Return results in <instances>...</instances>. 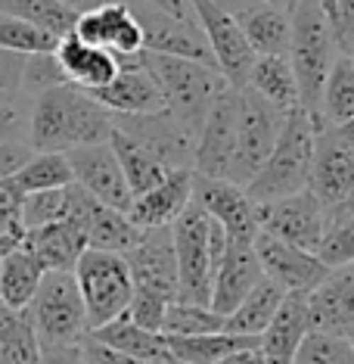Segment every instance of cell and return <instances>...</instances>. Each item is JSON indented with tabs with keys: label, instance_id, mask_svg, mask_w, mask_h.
Wrapping results in <instances>:
<instances>
[{
	"label": "cell",
	"instance_id": "cell-1",
	"mask_svg": "<svg viewBox=\"0 0 354 364\" xmlns=\"http://www.w3.org/2000/svg\"><path fill=\"white\" fill-rule=\"evenodd\" d=\"M109 134L112 112L75 85L50 87L31 103L28 146L35 153H69L78 146L106 144Z\"/></svg>",
	"mask_w": 354,
	"mask_h": 364
},
{
	"label": "cell",
	"instance_id": "cell-2",
	"mask_svg": "<svg viewBox=\"0 0 354 364\" xmlns=\"http://www.w3.org/2000/svg\"><path fill=\"white\" fill-rule=\"evenodd\" d=\"M339 56L342 50L336 44L323 10H320V0H299L289 13V53H286V60L292 65L295 87H299V106L311 115L314 125L320 109V90H323V81Z\"/></svg>",
	"mask_w": 354,
	"mask_h": 364
},
{
	"label": "cell",
	"instance_id": "cell-3",
	"mask_svg": "<svg viewBox=\"0 0 354 364\" xmlns=\"http://www.w3.org/2000/svg\"><path fill=\"white\" fill-rule=\"evenodd\" d=\"M171 243L177 262V299L209 305L215 268L227 250L224 228L190 200L171 225Z\"/></svg>",
	"mask_w": 354,
	"mask_h": 364
},
{
	"label": "cell",
	"instance_id": "cell-4",
	"mask_svg": "<svg viewBox=\"0 0 354 364\" xmlns=\"http://www.w3.org/2000/svg\"><path fill=\"white\" fill-rule=\"evenodd\" d=\"M140 63L150 72V78L159 87L165 109H168L180 125H187L193 134H199L205 115L218 94L227 87L221 72L209 63L184 60V56H165V53H140Z\"/></svg>",
	"mask_w": 354,
	"mask_h": 364
},
{
	"label": "cell",
	"instance_id": "cell-5",
	"mask_svg": "<svg viewBox=\"0 0 354 364\" xmlns=\"http://www.w3.org/2000/svg\"><path fill=\"white\" fill-rule=\"evenodd\" d=\"M314 140H317V125L311 122V115L302 106L286 112L274 150H270L265 165L258 168V175L245 184L249 200L270 203V200H280V196L308 190L311 162H314Z\"/></svg>",
	"mask_w": 354,
	"mask_h": 364
},
{
	"label": "cell",
	"instance_id": "cell-6",
	"mask_svg": "<svg viewBox=\"0 0 354 364\" xmlns=\"http://www.w3.org/2000/svg\"><path fill=\"white\" fill-rule=\"evenodd\" d=\"M26 311L31 318L40 349L81 346L90 333L87 311L72 271H44Z\"/></svg>",
	"mask_w": 354,
	"mask_h": 364
},
{
	"label": "cell",
	"instance_id": "cell-7",
	"mask_svg": "<svg viewBox=\"0 0 354 364\" xmlns=\"http://www.w3.org/2000/svg\"><path fill=\"white\" fill-rule=\"evenodd\" d=\"M72 274H75L90 330L109 324V321H115L118 314L128 311L134 284H131V271H128L125 255L84 250Z\"/></svg>",
	"mask_w": 354,
	"mask_h": 364
},
{
	"label": "cell",
	"instance_id": "cell-8",
	"mask_svg": "<svg viewBox=\"0 0 354 364\" xmlns=\"http://www.w3.org/2000/svg\"><path fill=\"white\" fill-rule=\"evenodd\" d=\"M286 112L261 100L249 87L236 90V150H233V165H230L227 181L245 187L258 175V168L274 150L280 128H283Z\"/></svg>",
	"mask_w": 354,
	"mask_h": 364
},
{
	"label": "cell",
	"instance_id": "cell-9",
	"mask_svg": "<svg viewBox=\"0 0 354 364\" xmlns=\"http://www.w3.org/2000/svg\"><path fill=\"white\" fill-rule=\"evenodd\" d=\"M255 221H258L261 234L277 237L308 252H317L326 228L323 209L311 190H299V193L280 196L270 203H255Z\"/></svg>",
	"mask_w": 354,
	"mask_h": 364
},
{
	"label": "cell",
	"instance_id": "cell-10",
	"mask_svg": "<svg viewBox=\"0 0 354 364\" xmlns=\"http://www.w3.org/2000/svg\"><path fill=\"white\" fill-rule=\"evenodd\" d=\"M308 190L317 196L326 221L354 209V153L329 128H317Z\"/></svg>",
	"mask_w": 354,
	"mask_h": 364
},
{
	"label": "cell",
	"instance_id": "cell-11",
	"mask_svg": "<svg viewBox=\"0 0 354 364\" xmlns=\"http://www.w3.org/2000/svg\"><path fill=\"white\" fill-rule=\"evenodd\" d=\"M193 4H196V22H199V28L205 35V44H209L221 78L233 90L245 87L252 63H255V50L249 47V41H245L240 22L227 10H221L218 4H211V0H193Z\"/></svg>",
	"mask_w": 354,
	"mask_h": 364
},
{
	"label": "cell",
	"instance_id": "cell-12",
	"mask_svg": "<svg viewBox=\"0 0 354 364\" xmlns=\"http://www.w3.org/2000/svg\"><path fill=\"white\" fill-rule=\"evenodd\" d=\"M112 128L128 134L146 153H153L168 171L193 168L196 134L187 125H180L168 109L146 112V115H112Z\"/></svg>",
	"mask_w": 354,
	"mask_h": 364
},
{
	"label": "cell",
	"instance_id": "cell-13",
	"mask_svg": "<svg viewBox=\"0 0 354 364\" xmlns=\"http://www.w3.org/2000/svg\"><path fill=\"white\" fill-rule=\"evenodd\" d=\"M131 284L137 293L159 296L165 302H177V262L171 228H146L140 243L125 255Z\"/></svg>",
	"mask_w": 354,
	"mask_h": 364
},
{
	"label": "cell",
	"instance_id": "cell-14",
	"mask_svg": "<svg viewBox=\"0 0 354 364\" xmlns=\"http://www.w3.org/2000/svg\"><path fill=\"white\" fill-rule=\"evenodd\" d=\"M236 150V90L224 87L218 100L211 103L193 150V171L202 178H224L230 175Z\"/></svg>",
	"mask_w": 354,
	"mask_h": 364
},
{
	"label": "cell",
	"instance_id": "cell-15",
	"mask_svg": "<svg viewBox=\"0 0 354 364\" xmlns=\"http://www.w3.org/2000/svg\"><path fill=\"white\" fill-rule=\"evenodd\" d=\"M196 175V171H193ZM193 203L215 218L227 234V243H252L258 234V221H255V203L249 200L245 187L233 184L224 178H193Z\"/></svg>",
	"mask_w": 354,
	"mask_h": 364
},
{
	"label": "cell",
	"instance_id": "cell-16",
	"mask_svg": "<svg viewBox=\"0 0 354 364\" xmlns=\"http://www.w3.org/2000/svg\"><path fill=\"white\" fill-rule=\"evenodd\" d=\"M252 250L258 255V264H261V271H265V277L270 284H277L283 293L308 296L329 271L326 264L317 259V252L289 246L277 237L261 234V230L252 240Z\"/></svg>",
	"mask_w": 354,
	"mask_h": 364
},
{
	"label": "cell",
	"instance_id": "cell-17",
	"mask_svg": "<svg viewBox=\"0 0 354 364\" xmlns=\"http://www.w3.org/2000/svg\"><path fill=\"white\" fill-rule=\"evenodd\" d=\"M65 159L72 165L75 184L81 190H87L100 205H109V209H118V212L131 209L134 193H131L125 175H121V165L115 159L109 140L106 144H90V146L69 150Z\"/></svg>",
	"mask_w": 354,
	"mask_h": 364
},
{
	"label": "cell",
	"instance_id": "cell-18",
	"mask_svg": "<svg viewBox=\"0 0 354 364\" xmlns=\"http://www.w3.org/2000/svg\"><path fill=\"white\" fill-rule=\"evenodd\" d=\"M72 35L90 47L112 50L115 56L143 53L140 26H137L134 13H131V6L121 4V0H109V4H100V6H94V10L78 13L75 26H72Z\"/></svg>",
	"mask_w": 354,
	"mask_h": 364
},
{
	"label": "cell",
	"instance_id": "cell-19",
	"mask_svg": "<svg viewBox=\"0 0 354 364\" xmlns=\"http://www.w3.org/2000/svg\"><path fill=\"white\" fill-rule=\"evenodd\" d=\"M128 6H131V13H134V19L140 26V35H143V50L165 53V56H184V60L215 65L199 22L175 19V16L146 10V6H137V4H128Z\"/></svg>",
	"mask_w": 354,
	"mask_h": 364
},
{
	"label": "cell",
	"instance_id": "cell-20",
	"mask_svg": "<svg viewBox=\"0 0 354 364\" xmlns=\"http://www.w3.org/2000/svg\"><path fill=\"white\" fill-rule=\"evenodd\" d=\"M94 97L100 106H106L112 115H146V112H162L165 100L150 78V72L143 69L137 56H118V75L109 85L94 90Z\"/></svg>",
	"mask_w": 354,
	"mask_h": 364
},
{
	"label": "cell",
	"instance_id": "cell-21",
	"mask_svg": "<svg viewBox=\"0 0 354 364\" xmlns=\"http://www.w3.org/2000/svg\"><path fill=\"white\" fill-rule=\"evenodd\" d=\"M261 280H265V271H261L252 243H227V250L215 268V280H211L209 309L227 318Z\"/></svg>",
	"mask_w": 354,
	"mask_h": 364
},
{
	"label": "cell",
	"instance_id": "cell-22",
	"mask_svg": "<svg viewBox=\"0 0 354 364\" xmlns=\"http://www.w3.org/2000/svg\"><path fill=\"white\" fill-rule=\"evenodd\" d=\"M193 168H171L159 184L146 193L134 196L128 209V218L137 228H171L175 218L190 205L193 200Z\"/></svg>",
	"mask_w": 354,
	"mask_h": 364
},
{
	"label": "cell",
	"instance_id": "cell-23",
	"mask_svg": "<svg viewBox=\"0 0 354 364\" xmlns=\"http://www.w3.org/2000/svg\"><path fill=\"white\" fill-rule=\"evenodd\" d=\"M311 330H342L354 321V262L329 268L326 277L304 296Z\"/></svg>",
	"mask_w": 354,
	"mask_h": 364
},
{
	"label": "cell",
	"instance_id": "cell-24",
	"mask_svg": "<svg viewBox=\"0 0 354 364\" xmlns=\"http://www.w3.org/2000/svg\"><path fill=\"white\" fill-rule=\"evenodd\" d=\"M56 60L62 65V75L69 85H75L87 94L106 87L109 81L118 75V56L103 47H90L84 41H78L75 35H65L56 44Z\"/></svg>",
	"mask_w": 354,
	"mask_h": 364
},
{
	"label": "cell",
	"instance_id": "cell-25",
	"mask_svg": "<svg viewBox=\"0 0 354 364\" xmlns=\"http://www.w3.org/2000/svg\"><path fill=\"white\" fill-rule=\"evenodd\" d=\"M308 330H311V321H308L304 296L286 293L277 314L270 318V324L261 330L258 346L270 364H292V355H295V349H299V343L304 339Z\"/></svg>",
	"mask_w": 354,
	"mask_h": 364
},
{
	"label": "cell",
	"instance_id": "cell-26",
	"mask_svg": "<svg viewBox=\"0 0 354 364\" xmlns=\"http://www.w3.org/2000/svg\"><path fill=\"white\" fill-rule=\"evenodd\" d=\"M22 250L35 255L44 271H75L81 252L87 250V237L72 221H53V225L26 230Z\"/></svg>",
	"mask_w": 354,
	"mask_h": 364
},
{
	"label": "cell",
	"instance_id": "cell-27",
	"mask_svg": "<svg viewBox=\"0 0 354 364\" xmlns=\"http://www.w3.org/2000/svg\"><path fill=\"white\" fill-rule=\"evenodd\" d=\"M255 56H286L289 53V13L277 10L265 0H252L249 6L233 13Z\"/></svg>",
	"mask_w": 354,
	"mask_h": 364
},
{
	"label": "cell",
	"instance_id": "cell-28",
	"mask_svg": "<svg viewBox=\"0 0 354 364\" xmlns=\"http://www.w3.org/2000/svg\"><path fill=\"white\" fill-rule=\"evenodd\" d=\"M94 343L106 346V349L128 355V358H171L168 349H165L162 333H153V330L137 327L128 314H118L109 324L96 327L87 333Z\"/></svg>",
	"mask_w": 354,
	"mask_h": 364
},
{
	"label": "cell",
	"instance_id": "cell-29",
	"mask_svg": "<svg viewBox=\"0 0 354 364\" xmlns=\"http://www.w3.org/2000/svg\"><path fill=\"white\" fill-rule=\"evenodd\" d=\"M245 87L283 112L299 106V87H295L292 65L286 56H255Z\"/></svg>",
	"mask_w": 354,
	"mask_h": 364
},
{
	"label": "cell",
	"instance_id": "cell-30",
	"mask_svg": "<svg viewBox=\"0 0 354 364\" xmlns=\"http://www.w3.org/2000/svg\"><path fill=\"white\" fill-rule=\"evenodd\" d=\"M168 355L180 364H221L243 346L258 343V336H236V333H202V336H162Z\"/></svg>",
	"mask_w": 354,
	"mask_h": 364
},
{
	"label": "cell",
	"instance_id": "cell-31",
	"mask_svg": "<svg viewBox=\"0 0 354 364\" xmlns=\"http://www.w3.org/2000/svg\"><path fill=\"white\" fill-rule=\"evenodd\" d=\"M87 250H100V252H115V255H128L143 237V228H137L128 218V212L109 209V205H96L94 215L87 221Z\"/></svg>",
	"mask_w": 354,
	"mask_h": 364
},
{
	"label": "cell",
	"instance_id": "cell-32",
	"mask_svg": "<svg viewBox=\"0 0 354 364\" xmlns=\"http://www.w3.org/2000/svg\"><path fill=\"white\" fill-rule=\"evenodd\" d=\"M283 289L277 284H270L265 277L258 287L252 289L245 299L236 305L233 311L224 318V333H236V336H261V330L270 324V318L277 314L280 302H283Z\"/></svg>",
	"mask_w": 354,
	"mask_h": 364
},
{
	"label": "cell",
	"instance_id": "cell-33",
	"mask_svg": "<svg viewBox=\"0 0 354 364\" xmlns=\"http://www.w3.org/2000/svg\"><path fill=\"white\" fill-rule=\"evenodd\" d=\"M348 119H354V63L348 53H342L320 90L317 125H342Z\"/></svg>",
	"mask_w": 354,
	"mask_h": 364
},
{
	"label": "cell",
	"instance_id": "cell-34",
	"mask_svg": "<svg viewBox=\"0 0 354 364\" xmlns=\"http://www.w3.org/2000/svg\"><path fill=\"white\" fill-rule=\"evenodd\" d=\"M109 146H112L115 159H118V165H121V175H125L134 196L146 193V190L155 187L165 175H168V168H165L153 153H146L140 144H134L128 134H121V131H115V128L109 134Z\"/></svg>",
	"mask_w": 354,
	"mask_h": 364
},
{
	"label": "cell",
	"instance_id": "cell-35",
	"mask_svg": "<svg viewBox=\"0 0 354 364\" xmlns=\"http://www.w3.org/2000/svg\"><path fill=\"white\" fill-rule=\"evenodd\" d=\"M40 277H44V268L28 250L4 255L0 259V302L10 309H28Z\"/></svg>",
	"mask_w": 354,
	"mask_h": 364
},
{
	"label": "cell",
	"instance_id": "cell-36",
	"mask_svg": "<svg viewBox=\"0 0 354 364\" xmlns=\"http://www.w3.org/2000/svg\"><path fill=\"white\" fill-rule=\"evenodd\" d=\"M0 358L6 364H38L40 343L26 309H10L0 302Z\"/></svg>",
	"mask_w": 354,
	"mask_h": 364
},
{
	"label": "cell",
	"instance_id": "cell-37",
	"mask_svg": "<svg viewBox=\"0 0 354 364\" xmlns=\"http://www.w3.org/2000/svg\"><path fill=\"white\" fill-rule=\"evenodd\" d=\"M0 13L31 22V26L50 31L53 38L72 35V26L78 19V13L69 10L60 0H0Z\"/></svg>",
	"mask_w": 354,
	"mask_h": 364
},
{
	"label": "cell",
	"instance_id": "cell-38",
	"mask_svg": "<svg viewBox=\"0 0 354 364\" xmlns=\"http://www.w3.org/2000/svg\"><path fill=\"white\" fill-rule=\"evenodd\" d=\"M22 193H38V190H60L75 184L72 178V165L65 153H35L22 165V171L13 178Z\"/></svg>",
	"mask_w": 354,
	"mask_h": 364
},
{
	"label": "cell",
	"instance_id": "cell-39",
	"mask_svg": "<svg viewBox=\"0 0 354 364\" xmlns=\"http://www.w3.org/2000/svg\"><path fill=\"white\" fill-rule=\"evenodd\" d=\"M224 330V314L211 311L209 305L196 302H171L165 309L162 336H202V333H221Z\"/></svg>",
	"mask_w": 354,
	"mask_h": 364
},
{
	"label": "cell",
	"instance_id": "cell-40",
	"mask_svg": "<svg viewBox=\"0 0 354 364\" xmlns=\"http://www.w3.org/2000/svg\"><path fill=\"white\" fill-rule=\"evenodd\" d=\"M292 364H354V349L336 330H308Z\"/></svg>",
	"mask_w": 354,
	"mask_h": 364
},
{
	"label": "cell",
	"instance_id": "cell-41",
	"mask_svg": "<svg viewBox=\"0 0 354 364\" xmlns=\"http://www.w3.org/2000/svg\"><path fill=\"white\" fill-rule=\"evenodd\" d=\"M56 44H60V38H53L50 31L16 19V16L0 13V47L4 50L31 56V53H53Z\"/></svg>",
	"mask_w": 354,
	"mask_h": 364
},
{
	"label": "cell",
	"instance_id": "cell-42",
	"mask_svg": "<svg viewBox=\"0 0 354 364\" xmlns=\"http://www.w3.org/2000/svg\"><path fill=\"white\" fill-rule=\"evenodd\" d=\"M22 200H26V193H22L13 178L0 181V259L22 250V243H26Z\"/></svg>",
	"mask_w": 354,
	"mask_h": 364
},
{
	"label": "cell",
	"instance_id": "cell-43",
	"mask_svg": "<svg viewBox=\"0 0 354 364\" xmlns=\"http://www.w3.org/2000/svg\"><path fill=\"white\" fill-rule=\"evenodd\" d=\"M317 259L326 268H339V264L354 262V209L326 221L323 240L317 246Z\"/></svg>",
	"mask_w": 354,
	"mask_h": 364
},
{
	"label": "cell",
	"instance_id": "cell-44",
	"mask_svg": "<svg viewBox=\"0 0 354 364\" xmlns=\"http://www.w3.org/2000/svg\"><path fill=\"white\" fill-rule=\"evenodd\" d=\"M65 212H69V187L26 193V200H22V225H26V230H35L53 225V221H62Z\"/></svg>",
	"mask_w": 354,
	"mask_h": 364
},
{
	"label": "cell",
	"instance_id": "cell-45",
	"mask_svg": "<svg viewBox=\"0 0 354 364\" xmlns=\"http://www.w3.org/2000/svg\"><path fill=\"white\" fill-rule=\"evenodd\" d=\"M31 103L35 97L22 90H0V144H13V140L28 144Z\"/></svg>",
	"mask_w": 354,
	"mask_h": 364
},
{
	"label": "cell",
	"instance_id": "cell-46",
	"mask_svg": "<svg viewBox=\"0 0 354 364\" xmlns=\"http://www.w3.org/2000/svg\"><path fill=\"white\" fill-rule=\"evenodd\" d=\"M69 85L62 75V65L56 60V53H31L26 56V69H22V94L38 97L50 87Z\"/></svg>",
	"mask_w": 354,
	"mask_h": 364
},
{
	"label": "cell",
	"instance_id": "cell-47",
	"mask_svg": "<svg viewBox=\"0 0 354 364\" xmlns=\"http://www.w3.org/2000/svg\"><path fill=\"white\" fill-rule=\"evenodd\" d=\"M333 38L342 53H354V0H320Z\"/></svg>",
	"mask_w": 354,
	"mask_h": 364
},
{
	"label": "cell",
	"instance_id": "cell-48",
	"mask_svg": "<svg viewBox=\"0 0 354 364\" xmlns=\"http://www.w3.org/2000/svg\"><path fill=\"white\" fill-rule=\"evenodd\" d=\"M171 302L159 299V296H150V293H131V302H128V318L134 321L137 327L143 330H153V333H159L162 330V321H165V309H168Z\"/></svg>",
	"mask_w": 354,
	"mask_h": 364
},
{
	"label": "cell",
	"instance_id": "cell-49",
	"mask_svg": "<svg viewBox=\"0 0 354 364\" xmlns=\"http://www.w3.org/2000/svg\"><path fill=\"white\" fill-rule=\"evenodd\" d=\"M35 150H31L28 144H22V140H13V144H0V181L6 178H16L22 171V165H26Z\"/></svg>",
	"mask_w": 354,
	"mask_h": 364
},
{
	"label": "cell",
	"instance_id": "cell-50",
	"mask_svg": "<svg viewBox=\"0 0 354 364\" xmlns=\"http://www.w3.org/2000/svg\"><path fill=\"white\" fill-rule=\"evenodd\" d=\"M22 69L26 56L0 47V90H22Z\"/></svg>",
	"mask_w": 354,
	"mask_h": 364
},
{
	"label": "cell",
	"instance_id": "cell-51",
	"mask_svg": "<svg viewBox=\"0 0 354 364\" xmlns=\"http://www.w3.org/2000/svg\"><path fill=\"white\" fill-rule=\"evenodd\" d=\"M121 4H137V6H146V10L175 16V19L196 22V4L193 0H121Z\"/></svg>",
	"mask_w": 354,
	"mask_h": 364
},
{
	"label": "cell",
	"instance_id": "cell-52",
	"mask_svg": "<svg viewBox=\"0 0 354 364\" xmlns=\"http://www.w3.org/2000/svg\"><path fill=\"white\" fill-rule=\"evenodd\" d=\"M38 364H81V346H62V349H40Z\"/></svg>",
	"mask_w": 354,
	"mask_h": 364
},
{
	"label": "cell",
	"instance_id": "cell-53",
	"mask_svg": "<svg viewBox=\"0 0 354 364\" xmlns=\"http://www.w3.org/2000/svg\"><path fill=\"white\" fill-rule=\"evenodd\" d=\"M221 364H270L265 358V352H261V346L258 343H252V346H243V349H236L233 355H227Z\"/></svg>",
	"mask_w": 354,
	"mask_h": 364
},
{
	"label": "cell",
	"instance_id": "cell-54",
	"mask_svg": "<svg viewBox=\"0 0 354 364\" xmlns=\"http://www.w3.org/2000/svg\"><path fill=\"white\" fill-rule=\"evenodd\" d=\"M323 128L333 131V137L339 140V144H345V146H348V150L354 153V119L342 122V125H323Z\"/></svg>",
	"mask_w": 354,
	"mask_h": 364
},
{
	"label": "cell",
	"instance_id": "cell-55",
	"mask_svg": "<svg viewBox=\"0 0 354 364\" xmlns=\"http://www.w3.org/2000/svg\"><path fill=\"white\" fill-rule=\"evenodd\" d=\"M60 4H65L69 10H75V13H84V10L100 6V4H109V0H60Z\"/></svg>",
	"mask_w": 354,
	"mask_h": 364
},
{
	"label": "cell",
	"instance_id": "cell-56",
	"mask_svg": "<svg viewBox=\"0 0 354 364\" xmlns=\"http://www.w3.org/2000/svg\"><path fill=\"white\" fill-rule=\"evenodd\" d=\"M211 4H218V6H221V10H227L230 16H233L236 10H243V6H249V4H252V0H211Z\"/></svg>",
	"mask_w": 354,
	"mask_h": 364
},
{
	"label": "cell",
	"instance_id": "cell-57",
	"mask_svg": "<svg viewBox=\"0 0 354 364\" xmlns=\"http://www.w3.org/2000/svg\"><path fill=\"white\" fill-rule=\"evenodd\" d=\"M265 4L270 6H277V10H283V13H292V6L299 4V0H265Z\"/></svg>",
	"mask_w": 354,
	"mask_h": 364
},
{
	"label": "cell",
	"instance_id": "cell-58",
	"mask_svg": "<svg viewBox=\"0 0 354 364\" xmlns=\"http://www.w3.org/2000/svg\"><path fill=\"white\" fill-rule=\"evenodd\" d=\"M336 333H339V336L345 339V343H348V346H351V349H354V321H351V324H348V327L336 330Z\"/></svg>",
	"mask_w": 354,
	"mask_h": 364
},
{
	"label": "cell",
	"instance_id": "cell-59",
	"mask_svg": "<svg viewBox=\"0 0 354 364\" xmlns=\"http://www.w3.org/2000/svg\"><path fill=\"white\" fill-rule=\"evenodd\" d=\"M348 56H351V63H354V53H348Z\"/></svg>",
	"mask_w": 354,
	"mask_h": 364
},
{
	"label": "cell",
	"instance_id": "cell-60",
	"mask_svg": "<svg viewBox=\"0 0 354 364\" xmlns=\"http://www.w3.org/2000/svg\"><path fill=\"white\" fill-rule=\"evenodd\" d=\"M0 364H6V361H4V358H0Z\"/></svg>",
	"mask_w": 354,
	"mask_h": 364
},
{
	"label": "cell",
	"instance_id": "cell-61",
	"mask_svg": "<svg viewBox=\"0 0 354 364\" xmlns=\"http://www.w3.org/2000/svg\"><path fill=\"white\" fill-rule=\"evenodd\" d=\"M81 364H84V361H81Z\"/></svg>",
	"mask_w": 354,
	"mask_h": 364
}]
</instances>
